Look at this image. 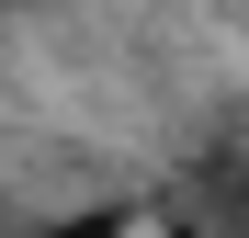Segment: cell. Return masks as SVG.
<instances>
[{"mask_svg": "<svg viewBox=\"0 0 249 238\" xmlns=\"http://www.w3.org/2000/svg\"><path fill=\"white\" fill-rule=\"evenodd\" d=\"M34 238H136V216H57V227H34Z\"/></svg>", "mask_w": 249, "mask_h": 238, "instance_id": "2", "label": "cell"}, {"mask_svg": "<svg viewBox=\"0 0 249 238\" xmlns=\"http://www.w3.org/2000/svg\"><path fill=\"white\" fill-rule=\"evenodd\" d=\"M204 227H215V238H249V159H204Z\"/></svg>", "mask_w": 249, "mask_h": 238, "instance_id": "1", "label": "cell"}, {"mask_svg": "<svg viewBox=\"0 0 249 238\" xmlns=\"http://www.w3.org/2000/svg\"><path fill=\"white\" fill-rule=\"evenodd\" d=\"M0 12H23V0H0Z\"/></svg>", "mask_w": 249, "mask_h": 238, "instance_id": "4", "label": "cell"}, {"mask_svg": "<svg viewBox=\"0 0 249 238\" xmlns=\"http://www.w3.org/2000/svg\"><path fill=\"white\" fill-rule=\"evenodd\" d=\"M136 238H193V227H136Z\"/></svg>", "mask_w": 249, "mask_h": 238, "instance_id": "3", "label": "cell"}]
</instances>
